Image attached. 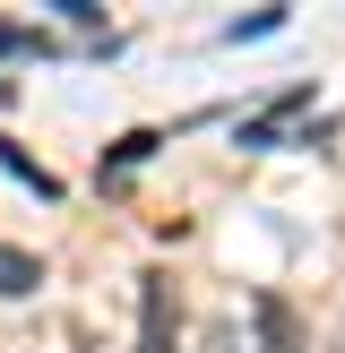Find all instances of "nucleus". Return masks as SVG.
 I'll use <instances>...</instances> for the list:
<instances>
[{
    "label": "nucleus",
    "mask_w": 345,
    "mask_h": 353,
    "mask_svg": "<svg viewBox=\"0 0 345 353\" xmlns=\"http://www.w3.org/2000/svg\"><path fill=\"white\" fill-rule=\"evenodd\" d=\"M138 353H172V276H138Z\"/></svg>",
    "instance_id": "nucleus-1"
},
{
    "label": "nucleus",
    "mask_w": 345,
    "mask_h": 353,
    "mask_svg": "<svg viewBox=\"0 0 345 353\" xmlns=\"http://www.w3.org/2000/svg\"><path fill=\"white\" fill-rule=\"evenodd\" d=\"M293 112H310V86H293V95H276L268 112H250V121H241V147H276Z\"/></svg>",
    "instance_id": "nucleus-2"
},
{
    "label": "nucleus",
    "mask_w": 345,
    "mask_h": 353,
    "mask_svg": "<svg viewBox=\"0 0 345 353\" xmlns=\"http://www.w3.org/2000/svg\"><path fill=\"white\" fill-rule=\"evenodd\" d=\"M250 319H259V345H268V353H302V327H293V310L276 302V293H259Z\"/></svg>",
    "instance_id": "nucleus-3"
},
{
    "label": "nucleus",
    "mask_w": 345,
    "mask_h": 353,
    "mask_svg": "<svg viewBox=\"0 0 345 353\" xmlns=\"http://www.w3.org/2000/svg\"><path fill=\"white\" fill-rule=\"evenodd\" d=\"M43 285V268H34L26 250H9V241H0V293H34Z\"/></svg>",
    "instance_id": "nucleus-4"
},
{
    "label": "nucleus",
    "mask_w": 345,
    "mask_h": 353,
    "mask_svg": "<svg viewBox=\"0 0 345 353\" xmlns=\"http://www.w3.org/2000/svg\"><path fill=\"white\" fill-rule=\"evenodd\" d=\"M337 353H345V336H337Z\"/></svg>",
    "instance_id": "nucleus-5"
}]
</instances>
